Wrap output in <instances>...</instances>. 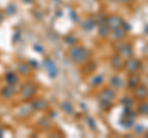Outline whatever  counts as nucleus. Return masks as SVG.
<instances>
[{"label": "nucleus", "mask_w": 148, "mask_h": 138, "mask_svg": "<svg viewBox=\"0 0 148 138\" xmlns=\"http://www.w3.org/2000/svg\"><path fill=\"white\" fill-rule=\"evenodd\" d=\"M69 56H71L72 61L75 62V63H83L86 61L88 56H89V53H88V51L84 49L83 47H73L71 49V52H69Z\"/></svg>", "instance_id": "f257e3e1"}, {"label": "nucleus", "mask_w": 148, "mask_h": 138, "mask_svg": "<svg viewBox=\"0 0 148 138\" xmlns=\"http://www.w3.org/2000/svg\"><path fill=\"white\" fill-rule=\"evenodd\" d=\"M125 68H126V70H127V72L135 73V72H137L138 69L141 68V64H140V62H138L136 58L130 57L127 61L125 62Z\"/></svg>", "instance_id": "f03ea898"}, {"label": "nucleus", "mask_w": 148, "mask_h": 138, "mask_svg": "<svg viewBox=\"0 0 148 138\" xmlns=\"http://www.w3.org/2000/svg\"><path fill=\"white\" fill-rule=\"evenodd\" d=\"M108 26L111 31H114L116 29H120V27H123V22L119 16H112L108 20Z\"/></svg>", "instance_id": "7ed1b4c3"}, {"label": "nucleus", "mask_w": 148, "mask_h": 138, "mask_svg": "<svg viewBox=\"0 0 148 138\" xmlns=\"http://www.w3.org/2000/svg\"><path fill=\"white\" fill-rule=\"evenodd\" d=\"M114 99H115V93L112 90L106 89V90H104L103 93H101V100H104V104L110 105L114 101Z\"/></svg>", "instance_id": "20e7f679"}, {"label": "nucleus", "mask_w": 148, "mask_h": 138, "mask_svg": "<svg viewBox=\"0 0 148 138\" xmlns=\"http://www.w3.org/2000/svg\"><path fill=\"white\" fill-rule=\"evenodd\" d=\"M35 86L31 84V83H29V84L24 85V88H22V98L24 99H30L34 96L35 94Z\"/></svg>", "instance_id": "39448f33"}, {"label": "nucleus", "mask_w": 148, "mask_h": 138, "mask_svg": "<svg viewBox=\"0 0 148 138\" xmlns=\"http://www.w3.org/2000/svg\"><path fill=\"white\" fill-rule=\"evenodd\" d=\"M147 95V89L143 85H137L135 86V96L137 99H145V96Z\"/></svg>", "instance_id": "423d86ee"}, {"label": "nucleus", "mask_w": 148, "mask_h": 138, "mask_svg": "<svg viewBox=\"0 0 148 138\" xmlns=\"http://www.w3.org/2000/svg\"><path fill=\"white\" fill-rule=\"evenodd\" d=\"M121 84H122V81H121V79H120L119 77H112V79H111V85H114V88L120 89Z\"/></svg>", "instance_id": "0eeeda50"}, {"label": "nucleus", "mask_w": 148, "mask_h": 138, "mask_svg": "<svg viewBox=\"0 0 148 138\" xmlns=\"http://www.w3.org/2000/svg\"><path fill=\"white\" fill-rule=\"evenodd\" d=\"M14 94V89H12V86H8V88H5L3 90V95L5 96L6 99H10L11 96Z\"/></svg>", "instance_id": "6e6552de"}, {"label": "nucleus", "mask_w": 148, "mask_h": 138, "mask_svg": "<svg viewBox=\"0 0 148 138\" xmlns=\"http://www.w3.org/2000/svg\"><path fill=\"white\" fill-rule=\"evenodd\" d=\"M112 66L115 69H120V67L122 66V61H121V58H119V57H115L112 59Z\"/></svg>", "instance_id": "1a4fd4ad"}, {"label": "nucleus", "mask_w": 148, "mask_h": 138, "mask_svg": "<svg viewBox=\"0 0 148 138\" xmlns=\"http://www.w3.org/2000/svg\"><path fill=\"white\" fill-rule=\"evenodd\" d=\"M34 106H36V109H45L46 107V102L43 100H36L34 102Z\"/></svg>", "instance_id": "9d476101"}, {"label": "nucleus", "mask_w": 148, "mask_h": 138, "mask_svg": "<svg viewBox=\"0 0 148 138\" xmlns=\"http://www.w3.org/2000/svg\"><path fill=\"white\" fill-rule=\"evenodd\" d=\"M3 20V15H1V12H0V21Z\"/></svg>", "instance_id": "9b49d317"}]
</instances>
